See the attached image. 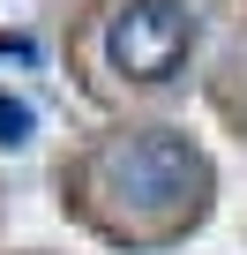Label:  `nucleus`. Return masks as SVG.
I'll return each instance as SVG.
<instances>
[{
	"instance_id": "obj_1",
	"label": "nucleus",
	"mask_w": 247,
	"mask_h": 255,
	"mask_svg": "<svg viewBox=\"0 0 247 255\" xmlns=\"http://www.w3.org/2000/svg\"><path fill=\"white\" fill-rule=\"evenodd\" d=\"M195 45V8L187 0H128V8L112 15L105 30V53L120 75H135V83H165Z\"/></svg>"
},
{
	"instance_id": "obj_2",
	"label": "nucleus",
	"mask_w": 247,
	"mask_h": 255,
	"mask_svg": "<svg viewBox=\"0 0 247 255\" xmlns=\"http://www.w3.org/2000/svg\"><path fill=\"white\" fill-rule=\"evenodd\" d=\"M105 173H120V180L135 173V203H165V210L195 203V195H187V188H195V158H187L180 143H165V135H135V143L105 150Z\"/></svg>"
},
{
	"instance_id": "obj_3",
	"label": "nucleus",
	"mask_w": 247,
	"mask_h": 255,
	"mask_svg": "<svg viewBox=\"0 0 247 255\" xmlns=\"http://www.w3.org/2000/svg\"><path fill=\"white\" fill-rule=\"evenodd\" d=\"M30 128H38V113H30L23 98L0 90V150H23V143H30Z\"/></svg>"
}]
</instances>
